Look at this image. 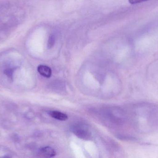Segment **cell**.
Segmentation results:
<instances>
[{"label": "cell", "mask_w": 158, "mask_h": 158, "mask_svg": "<svg viewBox=\"0 0 158 158\" xmlns=\"http://www.w3.org/2000/svg\"><path fill=\"white\" fill-rule=\"evenodd\" d=\"M39 154L43 157L52 158L56 155V152L52 147H45L40 150Z\"/></svg>", "instance_id": "obj_1"}, {"label": "cell", "mask_w": 158, "mask_h": 158, "mask_svg": "<svg viewBox=\"0 0 158 158\" xmlns=\"http://www.w3.org/2000/svg\"><path fill=\"white\" fill-rule=\"evenodd\" d=\"M38 71L41 75L45 78H49L52 76V69L45 65L39 66L38 67Z\"/></svg>", "instance_id": "obj_2"}, {"label": "cell", "mask_w": 158, "mask_h": 158, "mask_svg": "<svg viewBox=\"0 0 158 158\" xmlns=\"http://www.w3.org/2000/svg\"><path fill=\"white\" fill-rule=\"evenodd\" d=\"M50 116L58 120L59 121H64L67 120L68 118V117L66 114L64 113H62V112H59L57 111H52L49 113Z\"/></svg>", "instance_id": "obj_3"}, {"label": "cell", "mask_w": 158, "mask_h": 158, "mask_svg": "<svg viewBox=\"0 0 158 158\" xmlns=\"http://www.w3.org/2000/svg\"><path fill=\"white\" fill-rule=\"evenodd\" d=\"M147 1H148V0H129V2L131 4H135L146 2Z\"/></svg>", "instance_id": "obj_4"}, {"label": "cell", "mask_w": 158, "mask_h": 158, "mask_svg": "<svg viewBox=\"0 0 158 158\" xmlns=\"http://www.w3.org/2000/svg\"><path fill=\"white\" fill-rule=\"evenodd\" d=\"M53 39L52 37V38H50V41H49V43H50V45H53Z\"/></svg>", "instance_id": "obj_5"}]
</instances>
